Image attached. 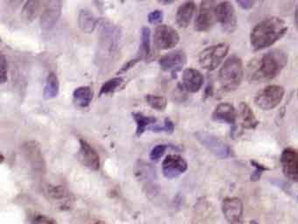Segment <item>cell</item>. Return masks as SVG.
I'll list each match as a JSON object with an SVG mask.
<instances>
[{
    "instance_id": "1",
    "label": "cell",
    "mask_w": 298,
    "mask_h": 224,
    "mask_svg": "<svg viewBox=\"0 0 298 224\" xmlns=\"http://www.w3.org/2000/svg\"><path fill=\"white\" fill-rule=\"evenodd\" d=\"M287 30L286 22L282 18H265L253 27L250 35L251 46L256 51L269 48L283 38Z\"/></svg>"
},
{
    "instance_id": "2",
    "label": "cell",
    "mask_w": 298,
    "mask_h": 224,
    "mask_svg": "<svg viewBox=\"0 0 298 224\" xmlns=\"http://www.w3.org/2000/svg\"><path fill=\"white\" fill-rule=\"evenodd\" d=\"M121 39V32L118 27L109 21H102L99 25V63L106 64L117 51Z\"/></svg>"
},
{
    "instance_id": "3",
    "label": "cell",
    "mask_w": 298,
    "mask_h": 224,
    "mask_svg": "<svg viewBox=\"0 0 298 224\" xmlns=\"http://www.w3.org/2000/svg\"><path fill=\"white\" fill-rule=\"evenodd\" d=\"M287 58L280 51H271L264 54L257 64L253 77L259 81H269L280 73L286 64Z\"/></svg>"
},
{
    "instance_id": "4",
    "label": "cell",
    "mask_w": 298,
    "mask_h": 224,
    "mask_svg": "<svg viewBox=\"0 0 298 224\" xmlns=\"http://www.w3.org/2000/svg\"><path fill=\"white\" fill-rule=\"evenodd\" d=\"M243 77L242 62L238 56L232 55L220 70V82L224 90L232 91L238 88Z\"/></svg>"
},
{
    "instance_id": "5",
    "label": "cell",
    "mask_w": 298,
    "mask_h": 224,
    "mask_svg": "<svg viewBox=\"0 0 298 224\" xmlns=\"http://www.w3.org/2000/svg\"><path fill=\"white\" fill-rule=\"evenodd\" d=\"M228 49L226 44H218L204 49L199 55L200 66L206 70H215L227 56Z\"/></svg>"
},
{
    "instance_id": "6",
    "label": "cell",
    "mask_w": 298,
    "mask_h": 224,
    "mask_svg": "<svg viewBox=\"0 0 298 224\" xmlns=\"http://www.w3.org/2000/svg\"><path fill=\"white\" fill-rule=\"evenodd\" d=\"M216 8H217V4L215 0L201 1L200 9L195 19V24H194L195 30L198 32H206L214 27L215 22L217 21Z\"/></svg>"
},
{
    "instance_id": "7",
    "label": "cell",
    "mask_w": 298,
    "mask_h": 224,
    "mask_svg": "<svg viewBox=\"0 0 298 224\" xmlns=\"http://www.w3.org/2000/svg\"><path fill=\"white\" fill-rule=\"evenodd\" d=\"M22 153L26 161L30 166L33 173L39 175L44 174L46 162L39 144L34 141L27 142L22 146Z\"/></svg>"
},
{
    "instance_id": "8",
    "label": "cell",
    "mask_w": 298,
    "mask_h": 224,
    "mask_svg": "<svg viewBox=\"0 0 298 224\" xmlns=\"http://www.w3.org/2000/svg\"><path fill=\"white\" fill-rule=\"evenodd\" d=\"M284 89L283 87L272 85L266 87L257 95L254 102L262 110L269 111L276 107L283 100Z\"/></svg>"
},
{
    "instance_id": "9",
    "label": "cell",
    "mask_w": 298,
    "mask_h": 224,
    "mask_svg": "<svg viewBox=\"0 0 298 224\" xmlns=\"http://www.w3.org/2000/svg\"><path fill=\"white\" fill-rule=\"evenodd\" d=\"M217 21L226 33L235 32L237 27V15L232 4L223 1L216 8Z\"/></svg>"
},
{
    "instance_id": "10",
    "label": "cell",
    "mask_w": 298,
    "mask_h": 224,
    "mask_svg": "<svg viewBox=\"0 0 298 224\" xmlns=\"http://www.w3.org/2000/svg\"><path fill=\"white\" fill-rule=\"evenodd\" d=\"M179 42V33L170 26L161 25L156 28L154 43L156 47L159 49L166 50L175 48Z\"/></svg>"
},
{
    "instance_id": "11",
    "label": "cell",
    "mask_w": 298,
    "mask_h": 224,
    "mask_svg": "<svg viewBox=\"0 0 298 224\" xmlns=\"http://www.w3.org/2000/svg\"><path fill=\"white\" fill-rule=\"evenodd\" d=\"M63 0H46L40 18V27L43 30H51L60 18Z\"/></svg>"
},
{
    "instance_id": "12",
    "label": "cell",
    "mask_w": 298,
    "mask_h": 224,
    "mask_svg": "<svg viewBox=\"0 0 298 224\" xmlns=\"http://www.w3.org/2000/svg\"><path fill=\"white\" fill-rule=\"evenodd\" d=\"M195 136L201 145L218 158H226L231 155V150L228 146L215 136L206 132H197Z\"/></svg>"
},
{
    "instance_id": "13",
    "label": "cell",
    "mask_w": 298,
    "mask_h": 224,
    "mask_svg": "<svg viewBox=\"0 0 298 224\" xmlns=\"http://www.w3.org/2000/svg\"><path fill=\"white\" fill-rule=\"evenodd\" d=\"M187 163L179 155H168L162 164L163 174L167 179H174L185 173L187 170Z\"/></svg>"
},
{
    "instance_id": "14",
    "label": "cell",
    "mask_w": 298,
    "mask_h": 224,
    "mask_svg": "<svg viewBox=\"0 0 298 224\" xmlns=\"http://www.w3.org/2000/svg\"><path fill=\"white\" fill-rule=\"evenodd\" d=\"M79 160L84 167L90 170L97 171L100 168V157L90 144L84 139H80V149H79Z\"/></svg>"
},
{
    "instance_id": "15",
    "label": "cell",
    "mask_w": 298,
    "mask_h": 224,
    "mask_svg": "<svg viewBox=\"0 0 298 224\" xmlns=\"http://www.w3.org/2000/svg\"><path fill=\"white\" fill-rule=\"evenodd\" d=\"M284 174L289 179L298 182V153L292 148L284 150L281 158Z\"/></svg>"
},
{
    "instance_id": "16",
    "label": "cell",
    "mask_w": 298,
    "mask_h": 224,
    "mask_svg": "<svg viewBox=\"0 0 298 224\" xmlns=\"http://www.w3.org/2000/svg\"><path fill=\"white\" fill-rule=\"evenodd\" d=\"M186 63V55L183 51L172 52L165 54L158 60V64L163 71H171L174 75Z\"/></svg>"
},
{
    "instance_id": "17",
    "label": "cell",
    "mask_w": 298,
    "mask_h": 224,
    "mask_svg": "<svg viewBox=\"0 0 298 224\" xmlns=\"http://www.w3.org/2000/svg\"><path fill=\"white\" fill-rule=\"evenodd\" d=\"M222 211L225 218L231 223L240 222L243 213L242 200L237 198H228L224 200Z\"/></svg>"
},
{
    "instance_id": "18",
    "label": "cell",
    "mask_w": 298,
    "mask_h": 224,
    "mask_svg": "<svg viewBox=\"0 0 298 224\" xmlns=\"http://www.w3.org/2000/svg\"><path fill=\"white\" fill-rule=\"evenodd\" d=\"M182 82L185 90L190 93H196L201 89L204 77L197 69H186L183 73Z\"/></svg>"
},
{
    "instance_id": "19",
    "label": "cell",
    "mask_w": 298,
    "mask_h": 224,
    "mask_svg": "<svg viewBox=\"0 0 298 224\" xmlns=\"http://www.w3.org/2000/svg\"><path fill=\"white\" fill-rule=\"evenodd\" d=\"M237 117L238 115L235 107L227 103L218 105L212 114V119L215 121L226 124H235Z\"/></svg>"
},
{
    "instance_id": "20",
    "label": "cell",
    "mask_w": 298,
    "mask_h": 224,
    "mask_svg": "<svg viewBox=\"0 0 298 224\" xmlns=\"http://www.w3.org/2000/svg\"><path fill=\"white\" fill-rule=\"evenodd\" d=\"M195 11H196V6L193 1H188L181 5L177 12V24L183 28L187 27L194 18Z\"/></svg>"
},
{
    "instance_id": "21",
    "label": "cell",
    "mask_w": 298,
    "mask_h": 224,
    "mask_svg": "<svg viewBox=\"0 0 298 224\" xmlns=\"http://www.w3.org/2000/svg\"><path fill=\"white\" fill-rule=\"evenodd\" d=\"M132 117H133L135 122L137 124L136 133H137V137L142 136L143 132H145L146 130L152 131L153 127L158 123V120L156 117H147L145 115L139 113V112L132 113Z\"/></svg>"
},
{
    "instance_id": "22",
    "label": "cell",
    "mask_w": 298,
    "mask_h": 224,
    "mask_svg": "<svg viewBox=\"0 0 298 224\" xmlns=\"http://www.w3.org/2000/svg\"><path fill=\"white\" fill-rule=\"evenodd\" d=\"M92 98L93 91L90 87H79L73 93L74 103L79 107L86 108L90 106Z\"/></svg>"
},
{
    "instance_id": "23",
    "label": "cell",
    "mask_w": 298,
    "mask_h": 224,
    "mask_svg": "<svg viewBox=\"0 0 298 224\" xmlns=\"http://www.w3.org/2000/svg\"><path fill=\"white\" fill-rule=\"evenodd\" d=\"M78 25L83 33H91L96 28L97 21L92 12L88 10H81L78 17Z\"/></svg>"
},
{
    "instance_id": "24",
    "label": "cell",
    "mask_w": 298,
    "mask_h": 224,
    "mask_svg": "<svg viewBox=\"0 0 298 224\" xmlns=\"http://www.w3.org/2000/svg\"><path fill=\"white\" fill-rule=\"evenodd\" d=\"M41 0H27L22 9V18L27 22L34 21L40 12Z\"/></svg>"
},
{
    "instance_id": "25",
    "label": "cell",
    "mask_w": 298,
    "mask_h": 224,
    "mask_svg": "<svg viewBox=\"0 0 298 224\" xmlns=\"http://www.w3.org/2000/svg\"><path fill=\"white\" fill-rule=\"evenodd\" d=\"M60 91V82L54 73H50L47 77L45 89H44V97L46 99H52L56 97Z\"/></svg>"
},
{
    "instance_id": "26",
    "label": "cell",
    "mask_w": 298,
    "mask_h": 224,
    "mask_svg": "<svg viewBox=\"0 0 298 224\" xmlns=\"http://www.w3.org/2000/svg\"><path fill=\"white\" fill-rule=\"evenodd\" d=\"M239 117L242 120V126L245 128L250 129L257 127V118L254 117L251 108L246 104H241L240 105Z\"/></svg>"
},
{
    "instance_id": "27",
    "label": "cell",
    "mask_w": 298,
    "mask_h": 224,
    "mask_svg": "<svg viewBox=\"0 0 298 224\" xmlns=\"http://www.w3.org/2000/svg\"><path fill=\"white\" fill-rule=\"evenodd\" d=\"M140 54L142 57H147L151 52V30L149 27H143L141 36Z\"/></svg>"
},
{
    "instance_id": "28",
    "label": "cell",
    "mask_w": 298,
    "mask_h": 224,
    "mask_svg": "<svg viewBox=\"0 0 298 224\" xmlns=\"http://www.w3.org/2000/svg\"><path fill=\"white\" fill-rule=\"evenodd\" d=\"M145 101L150 107L157 111H164L167 106V101L165 97L157 95H147L145 96Z\"/></svg>"
},
{
    "instance_id": "29",
    "label": "cell",
    "mask_w": 298,
    "mask_h": 224,
    "mask_svg": "<svg viewBox=\"0 0 298 224\" xmlns=\"http://www.w3.org/2000/svg\"><path fill=\"white\" fill-rule=\"evenodd\" d=\"M123 79L122 77H115L111 79L102 84L101 90H100V95H108L116 91L122 84Z\"/></svg>"
},
{
    "instance_id": "30",
    "label": "cell",
    "mask_w": 298,
    "mask_h": 224,
    "mask_svg": "<svg viewBox=\"0 0 298 224\" xmlns=\"http://www.w3.org/2000/svg\"><path fill=\"white\" fill-rule=\"evenodd\" d=\"M48 194L49 196L54 199H62V198L66 196V190L63 189L62 187H59V186H52L49 187L48 189Z\"/></svg>"
},
{
    "instance_id": "31",
    "label": "cell",
    "mask_w": 298,
    "mask_h": 224,
    "mask_svg": "<svg viewBox=\"0 0 298 224\" xmlns=\"http://www.w3.org/2000/svg\"><path fill=\"white\" fill-rule=\"evenodd\" d=\"M167 147L165 145H158L156 146L151 151V153H150V158L153 160V161H156V160H158L159 158H161L162 156L164 155L165 151H166Z\"/></svg>"
},
{
    "instance_id": "32",
    "label": "cell",
    "mask_w": 298,
    "mask_h": 224,
    "mask_svg": "<svg viewBox=\"0 0 298 224\" xmlns=\"http://www.w3.org/2000/svg\"><path fill=\"white\" fill-rule=\"evenodd\" d=\"M7 74H8V64L7 60L4 54L1 55V84H5L7 81Z\"/></svg>"
},
{
    "instance_id": "33",
    "label": "cell",
    "mask_w": 298,
    "mask_h": 224,
    "mask_svg": "<svg viewBox=\"0 0 298 224\" xmlns=\"http://www.w3.org/2000/svg\"><path fill=\"white\" fill-rule=\"evenodd\" d=\"M148 21L151 24H158L163 21V12L162 11H153L148 15Z\"/></svg>"
},
{
    "instance_id": "34",
    "label": "cell",
    "mask_w": 298,
    "mask_h": 224,
    "mask_svg": "<svg viewBox=\"0 0 298 224\" xmlns=\"http://www.w3.org/2000/svg\"><path fill=\"white\" fill-rule=\"evenodd\" d=\"M238 6L244 10H250L257 3V0H236Z\"/></svg>"
},
{
    "instance_id": "35",
    "label": "cell",
    "mask_w": 298,
    "mask_h": 224,
    "mask_svg": "<svg viewBox=\"0 0 298 224\" xmlns=\"http://www.w3.org/2000/svg\"><path fill=\"white\" fill-rule=\"evenodd\" d=\"M33 222L36 223H55L56 221L45 215H38L33 217Z\"/></svg>"
},
{
    "instance_id": "36",
    "label": "cell",
    "mask_w": 298,
    "mask_h": 224,
    "mask_svg": "<svg viewBox=\"0 0 298 224\" xmlns=\"http://www.w3.org/2000/svg\"><path fill=\"white\" fill-rule=\"evenodd\" d=\"M164 132L169 133V134H172L173 132H174V125L173 123L171 121L170 119L168 118H165L164 120Z\"/></svg>"
},
{
    "instance_id": "37",
    "label": "cell",
    "mask_w": 298,
    "mask_h": 224,
    "mask_svg": "<svg viewBox=\"0 0 298 224\" xmlns=\"http://www.w3.org/2000/svg\"><path fill=\"white\" fill-rule=\"evenodd\" d=\"M158 3L163 4V5H170L174 2V0H158Z\"/></svg>"
},
{
    "instance_id": "38",
    "label": "cell",
    "mask_w": 298,
    "mask_h": 224,
    "mask_svg": "<svg viewBox=\"0 0 298 224\" xmlns=\"http://www.w3.org/2000/svg\"><path fill=\"white\" fill-rule=\"evenodd\" d=\"M295 26H296V28H297L298 30V8L295 11Z\"/></svg>"
}]
</instances>
